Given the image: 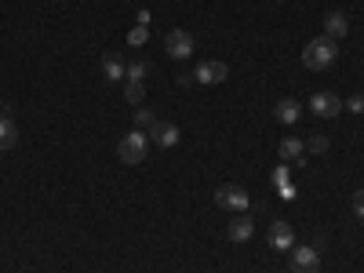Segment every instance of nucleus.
Here are the masks:
<instances>
[{"mask_svg": "<svg viewBox=\"0 0 364 273\" xmlns=\"http://www.w3.org/2000/svg\"><path fill=\"white\" fill-rule=\"evenodd\" d=\"M335 58H339V44H335V40L332 37H313L310 44H306V51H303V66L313 70V73H320V70L335 66Z\"/></svg>", "mask_w": 364, "mask_h": 273, "instance_id": "nucleus-1", "label": "nucleus"}, {"mask_svg": "<svg viewBox=\"0 0 364 273\" xmlns=\"http://www.w3.org/2000/svg\"><path fill=\"white\" fill-rule=\"evenodd\" d=\"M146 153H149V135H146V132H139V128H135V132H127V135L117 142V157H120L124 164H132V167H135V164H142V160H146Z\"/></svg>", "mask_w": 364, "mask_h": 273, "instance_id": "nucleus-2", "label": "nucleus"}, {"mask_svg": "<svg viewBox=\"0 0 364 273\" xmlns=\"http://www.w3.org/2000/svg\"><path fill=\"white\" fill-rule=\"evenodd\" d=\"M215 204L226 208V212H248V193H244V186H233V182L219 186V190H215Z\"/></svg>", "mask_w": 364, "mask_h": 273, "instance_id": "nucleus-3", "label": "nucleus"}, {"mask_svg": "<svg viewBox=\"0 0 364 273\" xmlns=\"http://www.w3.org/2000/svg\"><path fill=\"white\" fill-rule=\"evenodd\" d=\"M291 273H320V251L313 244L306 248H291V259H288Z\"/></svg>", "mask_w": 364, "mask_h": 273, "instance_id": "nucleus-4", "label": "nucleus"}, {"mask_svg": "<svg viewBox=\"0 0 364 273\" xmlns=\"http://www.w3.org/2000/svg\"><path fill=\"white\" fill-rule=\"evenodd\" d=\"M164 48H168L171 58L186 62L189 55H194V33H189V30H171V33L164 37Z\"/></svg>", "mask_w": 364, "mask_h": 273, "instance_id": "nucleus-5", "label": "nucleus"}, {"mask_svg": "<svg viewBox=\"0 0 364 273\" xmlns=\"http://www.w3.org/2000/svg\"><path fill=\"white\" fill-rule=\"evenodd\" d=\"M194 77H197V84H222L230 77V66L219 62V58H208V62H201V66L194 70Z\"/></svg>", "mask_w": 364, "mask_h": 273, "instance_id": "nucleus-6", "label": "nucleus"}, {"mask_svg": "<svg viewBox=\"0 0 364 273\" xmlns=\"http://www.w3.org/2000/svg\"><path fill=\"white\" fill-rule=\"evenodd\" d=\"M310 110H313L317 117H339V113H342V99H339L335 91H317V95L310 99Z\"/></svg>", "mask_w": 364, "mask_h": 273, "instance_id": "nucleus-7", "label": "nucleus"}, {"mask_svg": "<svg viewBox=\"0 0 364 273\" xmlns=\"http://www.w3.org/2000/svg\"><path fill=\"white\" fill-rule=\"evenodd\" d=\"M251 234H255V222H251V215H248V212H237V215L230 219V226H226V237H230L233 244L251 241Z\"/></svg>", "mask_w": 364, "mask_h": 273, "instance_id": "nucleus-8", "label": "nucleus"}, {"mask_svg": "<svg viewBox=\"0 0 364 273\" xmlns=\"http://www.w3.org/2000/svg\"><path fill=\"white\" fill-rule=\"evenodd\" d=\"M146 135L153 139V142L161 146V150H171V146L179 142V128H175L171 120H157V124H153V128H149Z\"/></svg>", "mask_w": 364, "mask_h": 273, "instance_id": "nucleus-9", "label": "nucleus"}, {"mask_svg": "<svg viewBox=\"0 0 364 273\" xmlns=\"http://www.w3.org/2000/svg\"><path fill=\"white\" fill-rule=\"evenodd\" d=\"M346 33H350V18H346V11H328V15H325V37L339 40V37H346Z\"/></svg>", "mask_w": 364, "mask_h": 273, "instance_id": "nucleus-10", "label": "nucleus"}, {"mask_svg": "<svg viewBox=\"0 0 364 273\" xmlns=\"http://www.w3.org/2000/svg\"><path fill=\"white\" fill-rule=\"evenodd\" d=\"M124 73H127L124 58H120L117 51H106V55H102V77L110 80V84H117V80H124Z\"/></svg>", "mask_w": 364, "mask_h": 273, "instance_id": "nucleus-11", "label": "nucleus"}, {"mask_svg": "<svg viewBox=\"0 0 364 273\" xmlns=\"http://www.w3.org/2000/svg\"><path fill=\"white\" fill-rule=\"evenodd\" d=\"M270 244H273L277 251H291V248H295L291 226H288V222H273V226H270Z\"/></svg>", "mask_w": 364, "mask_h": 273, "instance_id": "nucleus-12", "label": "nucleus"}, {"mask_svg": "<svg viewBox=\"0 0 364 273\" xmlns=\"http://www.w3.org/2000/svg\"><path fill=\"white\" fill-rule=\"evenodd\" d=\"M281 160H299V167H303V157H306V142L303 139H281Z\"/></svg>", "mask_w": 364, "mask_h": 273, "instance_id": "nucleus-13", "label": "nucleus"}, {"mask_svg": "<svg viewBox=\"0 0 364 273\" xmlns=\"http://www.w3.org/2000/svg\"><path fill=\"white\" fill-rule=\"evenodd\" d=\"M299 113H303V106H299L295 99H281V102L273 106V117L281 120V124H295V120H299Z\"/></svg>", "mask_w": 364, "mask_h": 273, "instance_id": "nucleus-14", "label": "nucleus"}, {"mask_svg": "<svg viewBox=\"0 0 364 273\" xmlns=\"http://www.w3.org/2000/svg\"><path fill=\"white\" fill-rule=\"evenodd\" d=\"M18 142V128L11 117H0V150H11V146Z\"/></svg>", "mask_w": 364, "mask_h": 273, "instance_id": "nucleus-15", "label": "nucleus"}, {"mask_svg": "<svg viewBox=\"0 0 364 273\" xmlns=\"http://www.w3.org/2000/svg\"><path fill=\"white\" fill-rule=\"evenodd\" d=\"M124 77H127V80H139V84H142V80L149 77V62H146V58H135V62H127V73H124Z\"/></svg>", "mask_w": 364, "mask_h": 273, "instance_id": "nucleus-16", "label": "nucleus"}, {"mask_svg": "<svg viewBox=\"0 0 364 273\" xmlns=\"http://www.w3.org/2000/svg\"><path fill=\"white\" fill-rule=\"evenodd\" d=\"M124 99L132 102V106H139V102L146 99V88H142L139 80H127V84H124Z\"/></svg>", "mask_w": 364, "mask_h": 273, "instance_id": "nucleus-17", "label": "nucleus"}, {"mask_svg": "<svg viewBox=\"0 0 364 273\" xmlns=\"http://www.w3.org/2000/svg\"><path fill=\"white\" fill-rule=\"evenodd\" d=\"M153 124H157V117L149 113V110H135V128H139V132H149Z\"/></svg>", "mask_w": 364, "mask_h": 273, "instance_id": "nucleus-18", "label": "nucleus"}, {"mask_svg": "<svg viewBox=\"0 0 364 273\" xmlns=\"http://www.w3.org/2000/svg\"><path fill=\"white\" fill-rule=\"evenodd\" d=\"M306 150H313V153H325V150H328V135L313 132V135L306 139Z\"/></svg>", "mask_w": 364, "mask_h": 273, "instance_id": "nucleus-19", "label": "nucleus"}, {"mask_svg": "<svg viewBox=\"0 0 364 273\" xmlns=\"http://www.w3.org/2000/svg\"><path fill=\"white\" fill-rule=\"evenodd\" d=\"M146 33H149V30H146V26L139 23V26H135L132 33H127V44H132V48H139V44H146Z\"/></svg>", "mask_w": 364, "mask_h": 273, "instance_id": "nucleus-20", "label": "nucleus"}, {"mask_svg": "<svg viewBox=\"0 0 364 273\" xmlns=\"http://www.w3.org/2000/svg\"><path fill=\"white\" fill-rule=\"evenodd\" d=\"M342 110H350V113H364V95H353L350 102H342Z\"/></svg>", "mask_w": 364, "mask_h": 273, "instance_id": "nucleus-21", "label": "nucleus"}, {"mask_svg": "<svg viewBox=\"0 0 364 273\" xmlns=\"http://www.w3.org/2000/svg\"><path fill=\"white\" fill-rule=\"evenodd\" d=\"M353 215L364 222V190H357V193H353Z\"/></svg>", "mask_w": 364, "mask_h": 273, "instance_id": "nucleus-22", "label": "nucleus"}, {"mask_svg": "<svg viewBox=\"0 0 364 273\" xmlns=\"http://www.w3.org/2000/svg\"><path fill=\"white\" fill-rule=\"evenodd\" d=\"M175 84H179V88H189V84H197V77H194V73H179Z\"/></svg>", "mask_w": 364, "mask_h": 273, "instance_id": "nucleus-23", "label": "nucleus"}]
</instances>
